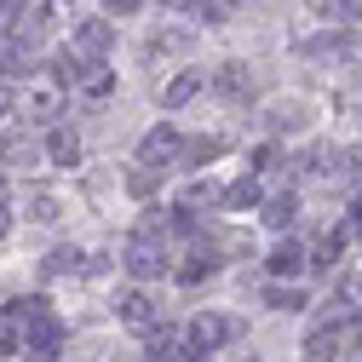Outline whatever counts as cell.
<instances>
[{
	"mask_svg": "<svg viewBox=\"0 0 362 362\" xmlns=\"http://www.w3.org/2000/svg\"><path fill=\"white\" fill-rule=\"evenodd\" d=\"M253 202H259V178H253V173L236 178V185L224 190V207H253Z\"/></svg>",
	"mask_w": 362,
	"mask_h": 362,
	"instance_id": "14",
	"label": "cell"
},
{
	"mask_svg": "<svg viewBox=\"0 0 362 362\" xmlns=\"http://www.w3.org/2000/svg\"><path fill=\"white\" fill-rule=\"evenodd\" d=\"M178 156V127H156V132H144V144H139V167H156V161H173Z\"/></svg>",
	"mask_w": 362,
	"mask_h": 362,
	"instance_id": "4",
	"label": "cell"
},
{
	"mask_svg": "<svg viewBox=\"0 0 362 362\" xmlns=\"http://www.w3.org/2000/svg\"><path fill=\"white\" fill-rule=\"evenodd\" d=\"M115 316H121L127 328H150V322H156V299H150L144 288H127V293L115 299Z\"/></svg>",
	"mask_w": 362,
	"mask_h": 362,
	"instance_id": "5",
	"label": "cell"
},
{
	"mask_svg": "<svg viewBox=\"0 0 362 362\" xmlns=\"http://www.w3.org/2000/svg\"><path fill=\"white\" fill-rule=\"evenodd\" d=\"M224 144L218 139H196V144H185V167H202V161H213Z\"/></svg>",
	"mask_w": 362,
	"mask_h": 362,
	"instance_id": "21",
	"label": "cell"
},
{
	"mask_svg": "<svg viewBox=\"0 0 362 362\" xmlns=\"http://www.w3.org/2000/svg\"><path fill=\"white\" fill-rule=\"evenodd\" d=\"M18 69V35H0V75Z\"/></svg>",
	"mask_w": 362,
	"mask_h": 362,
	"instance_id": "24",
	"label": "cell"
},
{
	"mask_svg": "<svg viewBox=\"0 0 362 362\" xmlns=\"http://www.w3.org/2000/svg\"><path fill=\"white\" fill-rule=\"evenodd\" d=\"M127 270H132V276H139V282H156V276H167V253H161V236H132L127 242Z\"/></svg>",
	"mask_w": 362,
	"mask_h": 362,
	"instance_id": "2",
	"label": "cell"
},
{
	"mask_svg": "<svg viewBox=\"0 0 362 362\" xmlns=\"http://www.w3.org/2000/svg\"><path fill=\"white\" fill-rule=\"evenodd\" d=\"M0 115H6V98H0Z\"/></svg>",
	"mask_w": 362,
	"mask_h": 362,
	"instance_id": "29",
	"label": "cell"
},
{
	"mask_svg": "<svg viewBox=\"0 0 362 362\" xmlns=\"http://www.w3.org/2000/svg\"><path fill=\"white\" fill-rule=\"evenodd\" d=\"M264 299H270V310H299V305H305V293H299V288H282V282H270Z\"/></svg>",
	"mask_w": 362,
	"mask_h": 362,
	"instance_id": "19",
	"label": "cell"
},
{
	"mask_svg": "<svg viewBox=\"0 0 362 362\" xmlns=\"http://www.w3.org/2000/svg\"><path fill=\"white\" fill-rule=\"evenodd\" d=\"M213 86H218L224 98H247V93H253V75H247V64H224V69L213 75Z\"/></svg>",
	"mask_w": 362,
	"mask_h": 362,
	"instance_id": "9",
	"label": "cell"
},
{
	"mask_svg": "<svg viewBox=\"0 0 362 362\" xmlns=\"http://www.w3.org/2000/svg\"><path fill=\"white\" fill-rule=\"evenodd\" d=\"M47 156H52V167H75V161H81V139H75V132H64V127H52Z\"/></svg>",
	"mask_w": 362,
	"mask_h": 362,
	"instance_id": "13",
	"label": "cell"
},
{
	"mask_svg": "<svg viewBox=\"0 0 362 362\" xmlns=\"http://www.w3.org/2000/svg\"><path fill=\"white\" fill-rule=\"evenodd\" d=\"M127 190H132V196H150V190H156V167H132V173H127Z\"/></svg>",
	"mask_w": 362,
	"mask_h": 362,
	"instance_id": "23",
	"label": "cell"
},
{
	"mask_svg": "<svg viewBox=\"0 0 362 362\" xmlns=\"http://www.w3.org/2000/svg\"><path fill=\"white\" fill-rule=\"evenodd\" d=\"M351 236H362V196H356V207H351Z\"/></svg>",
	"mask_w": 362,
	"mask_h": 362,
	"instance_id": "27",
	"label": "cell"
},
{
	"mask_svg": "<svg viewBox=\"0 0 362 362\" xmlns=\"http://www.w3.org/2000/svg\"><path fill=\"white\" fill-rule=\"evenodd\" d=\"M339 351H345V328H339V322L316 328V334H310V345H305V356H310V362H334Z\"/></svg>",
	"mask_w": 362,
	"mask_h": 362,
	"instance_id": "6",
	"label": "cell"
},
{
	"mask_svg": "<svg viewBox=\"0 0 362 362\" xmlns=\"http://www.w3.org/2000/svg\"><path fill=\"white\" fill-rule=\"evenodd\" d=\"M104 47H110V23H104V18H86V23H81V35H75V52L98 58Z\"/></svg>",
	"mask_w": 362,
	"mask_h": 362,
	"instance_id": "12",
	"label": "cell"
},
{
	"mask_svg": "<svg viewBox=\"0 0 362 362\" xmlns=\"http://www.w3.org/2000/svg\"><path fill=\"white\" fill-rule=\"evenodd\" d=\"M202 86H207V75L185 69V75H173V81H167V93H161V104H167V110H178V104H190V98L202 93Z\"/></svg>",
	"mask_w": 362,
	"mask_h": 362,
	"instance_id": "8",
	"label": "cell"
},
{
	"mask_svg": "<svg viewBox=\"0 0 362 362\" xmlns=\"http://www.w3.org/2000/svg\"><path fill=\"white\" fill-rule=\"evenodd\" d=\"M230 334H236V322H224V316H196L185 339H190V351L202 356V351H218V345L230 339Z\"/></svg>",
	"mask_w": 362,
	"mask_h": 362,
	"instance_id": "3",
	"label": "cell"
},
{
	"mask_svg": "<svg viewBox=\"0 0 362 362\" xmlns=\"http://www.w3.org/2000/svg\"><path fill=\"white\" fill-rule=\"evenodd\" d=\"M316 12H328V18H339V23H356L362 18V0H310Z\"/></svg>",
	"mask_w": 362,
	"mask_h": 362,
	"instance_id": "16",
	"label": "cell"
},
{
	"mask_svg": "<svg viewBox=\"0 0 362 362\" xmlns=\"http://www.w3.org/2000/svg\"><path fill=\"white\" fill-rule=\"evenodd\" d=\"M139 6H144V0H110V12H121V18H127V12H139Z\"/></svg>",
	"mask_w": 362,
	"mask_h": 362,
	"instance_id": "26",
	"label": "cell"
},
{
	"mask_svg": "<svg viewBox=\"0 0 362 362\" xmlns=\"http://www.w3.org/2000/svg\"><path fill=\"white\" fill-rule=\"evenodd\" d=\"M264 264H270V276H299V264H305V247H299V242H276Z\"/></svg>",
	"mask_w": 362,
	"mask_h": 362,
	"instance_id": "10",
	"label": "cell"
},
{
	"mask_svg": "<svg viewBox=\"0 0 362 362\" xmlns=\"http://www.w3.org/2000/svg\"><path fill=\"white\" fill-rule=\"evenodd\" d=\"M0 161H29V144H23V132H0Z\"/></svg>",
	"mask_w": 362,
	"mask_h": 362,
	"instance_id": "22",
	"label": "cell"
},
{
	"mask_svg": "<svg viewBox=\"0 0 362 362\" xmlns=\"http://www.w3.org/2000/svg\"><path fill=\"white\" fill-rule=\"evenodd\" d=\"M75 86H81V98H93V104H98V98H110V93H115V75H110V64H86Z\"/></svg>",
	"mask_w": 362,
	"mask_h": 362,
	"instance_id": "7",
	"label": "cell"
},
{
	"mask_svg": "<svg viewBox=\"0 0 362 362\" xmlns=\"http://www.w3.org/2000/svg\"><path fill=\"white\" fill-rule=\"evenodd\" d=\"M35 224H52L58 218V196H47V190H40V196H29V207H23Z\"/></svg>",
	"mask_w": 362,
	"mask_h": 362,
	"instance_id": "20",
	"label": "cell"
},
{
	"mask_svg": "<svg viewBox=\"0 0 362 362\" xmlns=\"http://www.w3.org/2000/svg\"><path fill=\"white\" fill-rule=\"evenodd\" d=\"M264 224H270V230H288V224H293V196L264 202Z\"/></svg>",
	"mask_w": 362,
	"mask_h": 362,
	"instance_id": "17",
	"label": "cell"
},
{
	"mask_svg": "<svg viewBox=\"0 0 362 362\" xmlns=\"http://www.w3.org/2000/svg\"><path fill=\"white\" fill-rule=\"evenodd\" d=\"M18 351V322H0V356Z\"/></svg>",
	"mask_w": 362,
	"mask_h": 362,
	"instance_id": "25",
	"label": "cell"
},
{
	"mask_svg": "<svg viewBox=\"0 0 362 362\" xmlns=\"http://www.w3.org/2000/svg\"><path fill=\"white\" fill-rule=\"evenodd\" d=\"M12 6H18V0H0V12H12Z\"/></svg>",
	"mask_w": 362,
	"mask_h": 362,
	"instance_id": "28",
	"label": "cell"
},
{
	"mask_svg": "<svg viewBox=\"0 0 362 362\" xmlns=\"http://www.w3.org/2000/svg\"><path fill=\"white\" fill-rule=\"evenodd\" d=\"M345 236H351V224H339V230H328L322 242L310 247V264H316V270H334V264H339V247H345Z\"/></svg>",
	"mask_w": 362,
	"mask_h": 362,
	"instance_id": "11",
	"label": "cell"
},
{
	"mask_svg": "<svg viewBox=\"0 0 362 362\" xmlns=\"http://www.w3.org/2000/svg\"><path fill=\"white\" fill-rule=\"evenodd\" d=\"M75 270H81V253L75 247H52L47 253V276H75Z\"/></svg>",
	"mask_w": 362,
	"mask_h": 362,
	"instance_id": "15",
	"label": "cell"
},
{
	"mask_svg": "<svg viewBox=\"0 0 362 362\" xmlns=\"http://www.w3.org/2000/svg\"><path fill=\"white\" fill-rule=\"evenodd\" d=\"M213 270H218V259H213V247H202L185 270H178V282H202V276H213Z\"/></svg>",
	"mask_w": 362,
	"mask_h": 362,
	"instance_id": "18",
	"label": "cell"
},
{
	"mask_svg": "<svg viewBox=\"0 0 362 362\" xmlns=\"http://www.w3.org/2000/svg\"><path fill=\"white\" fill-rule=\"evenodd\" d=\"M18 104H23L29 121H58V110H64V81H58V75H23Z\"/></svg>",
	"mask_w": 362,
	"mask_h": 362,
	"instance_id": "1",
	"label": "cell"
}]
</instances>
